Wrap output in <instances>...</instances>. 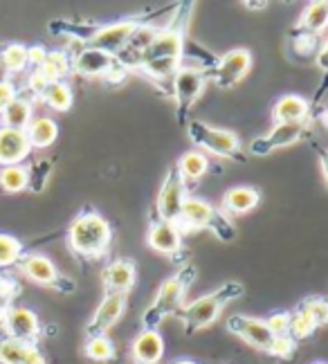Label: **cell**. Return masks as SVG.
<instances>
[{"mask_svg":"<svg viewBox=\"0 0 328 364\" xmlns=\"http://www.w3.org/2000/svg\"><path fill=\"white\" fill-rule=\"evenodd\" d=\"M315 331H317V324L304 311L290 313V331H288V335H290L295 342L310 338V335L315 333Z\"/></svg>","mask_w":328,"mask_h":364,"instance_id":"36","label":"cell"},{"mask_svg":"<svg viewBox=\"0 0 328 364\" xmlns=\"http://www.w3.org/2000/svg\"><path fill=\"white\" fill-rule=\"evenodd\" d=\"M149 245L151 250L160 252V255H178L182 247V232L176 223L158 220L149 230Z\"/></svg>","mask_w":328,"mask_h":364,"instance_id":"18","label":"cell"},{"mask_svg":"<svg viewBox=\"0 0 328 364\" xmlns=\"http://www.w3.org/2000/svg\"><path fill=\"white\" fill-rule=\"evenodd\" d=\"M310 113V106L304 97L299 95H283L281 100L275 104V122L277 124H299V122H306Z\"/></svg>","mask_w":328,"mask_h":364,"instance_id":"23","label":"cell"},{"mask_svg":"<svg viewBox=\"0 0 328 364\" xmlns=\"http://www.w3.org/2000/svg\"><path fill=\"white\" fill-rule=\"evenodd\" d=\"M297 50L302 54H312L315 52V36H308V34H299L297 41H295Z\"/></svg>","mask_w":328,"mask_h":364,"instance_id":"43","label":"cell"},{"mask_svg":"<svg viewBox=\"0 0 328 364\" xmlns=\"http://www.w3.org/2000/svg\"><path fill=\"white\" fill-rule=\"evenodd\" d=\"M174 83V97H176V104H178V113H187V110L198 102V97L203 95L205 86H207V75L203 70H196V68H182L174 75L171 79Z\"/></svg>","mask_w":328,"mask_h":364,"instance_id":"8","label":"cell"},{"mask_svg":"<svg viewBox=\"0 0 328 364\" xmlns=\"http://www.w3.org/2000/svg\"><path fill=\"white\" fill-rule=\"evenodd\" d=\"M259 200H261L259 189L243 185V187H232V189L225 191L223 207L230 214H248V212H252L256 205H259Z\"/></svg>","mask_w":328,"mask_h":364,"instance_id":"24","label":"cell"},{"mask_svg":"<svg viewBox=\"0 0 328 364\" xmlns=\"http://www.w3.org/2000/svg\"><path fill=\"white\" fill-rule=\"evenodd\" d=\"M184 198H187V182L180 178V173L176 171V166H171V171L166 173L162 187L158 191V200H155L158 218L176 223L178 216H180Z\"/></svg>","mask_w":328,"mask_h":364,"instance_id":"6","label":"cell"},{"mask_svg":"<svg viewBox=\"0 0 328 364\" xmlns=\"http://www.w3.org/2000/svg\"><path fill=\"white\" fill-rule=\"evenodd\" d=\"M41 100L48 108H52L54 113H68L75 104V92L70 88V83L52 81V83H48V88L41 92Z\"/></svg>","mask_w":328,"mask_h":364,"instance_id":"26","label":"cell"},{"mask_svg":"<svg viewBox=\"0 0 328 364\" xmlns=\"http://www.w3.org/2000/svg\"><path fill=\"white\" fill-rule=\"evenodd\" d=\"M245 7H250V9H265L268 3H245Z\"/></svg>","mask_w":328,"mask_h":364,"instance_id":"46","label":"cell"},{"mask_svg":"<svg viewBox=\"0 0 328 364\" xmlns=\"http://www.w3.org/2000/svg\"><path fill=\"white\" fill-rule=\"evenodd\" d=\"M133 360L135 364H158L164 358V340L158 331H142L133 342Z\"/></svg>","mask_w":328,"mask_h":364,"instance_id":"21","label":"cell"},{"mask_svg":"<svg viewBox=\"0 0 328 364\" xmlns=\"http://www.w3.org/2000/svg\"><path fill=\"white\" fill-rule=\"evenodd\" d=\"M326 52H328V50H326V46H322V50H319V54H317V63H319V68H322V70H326V68H328V65H326Z\"/></svg>","mask_w":328,"mask_h":364,"instance_id":"45","label":"cell"},{"mask_svg":"<svg viewBox=\"0 0 328 364\" xmlns=\"http://www.w3.org/2000/svg\"><path fill=\"white\" fill-rule=\"evenodd\" d=\"M265 326L270 328V333L279 338V335H288L290 331V313H275L265 319Z\"/></svg>","mask_w":328,"mask_h":364,"instance_id":"40","label":"cell"},{"mask_svg":"<svg viewBox=\"0 0 328 364\" xmlns=\"http://www.w3.org/2000/svg\"><path fill=\"white\" fill-rule=\"evenodd\" d=\"M142 73L155 81H164V79H174V75L180 70V59H155L142 63Z\"/></svg>","mask_w":328,"mask_h":364,"instance_id":"33","label":"cell"},{"mask_svg":"<svg viewBox=\"0 0 328 364\" xmlns=\"http://www.w3.org/2000/svg\"><path fill=\"white\" fill-rule=\"evenodd\" d=\"M174 364H198V362H194V360H176Z\"/></svg>","mask_w":328,"mask_h":364,"instance_id":"47","label":"cell"},{"mask_svg":"<svg viewBox=\"0 0 328 364\" xmlns=\"http://www.w3.org/2000/svg\"><path fill=\"white\" fill-rule=\"evenodd\" d=\"M115 63V57L102 52V50H95V48H81L79 54H75L73 59V73L81 75V77H104L110 65Z\"/></svg>","mask_w":328,"mask_h":364,"instance_id":"17","label":"cell"},{"mask_svg":"<svg viewBox=\"0 0 328 364\" xmlns=\"http://www.w3.org/2000/svg\"><path fill=\"white\" fill-rule=\"evenodd\" d=\"M252 68V52L245 48H234L225 52L223 57L213 63V81L218 88H232L234 83L243 79Z\"/></svg>","mask_w":328,"mask_h":364,"instance_id":"7","label":"cell"},{"mask_svg":"<svg viewBox=\"0 0 328 364\" xmlns=\"http://www.w3.org/2000/svg\"><path fill=\"white\" fill-rule=\"evenodd\" d=\"M30 156H32V146L25 131L0 126V166L23 164Z\"/></svg>","mask_w":328,"mask_h":364,"instance_id":"14","label":"cell"},{"mask_svg":"<svg viewBox=\"0 0 328 364\" xmlns=\"http://www.w3.org/2000/svg\"><path fill=\"white\" fill-rule=\"evenodd\" d=\"M189 137L198 149H203V153L207 151L218 158H236V153L240 151V139L232 131L211 129L203 122L189 124Z\"/></svg>","mask_w":328,"mask_h":364,"instance_id":"5","label":"cell"},{"mask_svg":"<svg viewBox=\"0 0 328 364\" xmlns=\"http://www.w3.org/2000/svg\"><path fill=\"white\" fill-rule=\"evenodd\" d=\"M50 34L54 36H70V38H79L83 43H90V38L95 36L97 32V25H90V23H68V21H50Z\"/></svg>","mask_w":328,"mask_h":364,"instance_id":"32","label":"cell"},{"mask_svg":"<svg viewBox=\"0 0 328 364\" xmlns=\"http://www.w3.org/2000/svg\"><path fill=\"white\" fill-rule=\"evenodd\" d=\"M328 25V3L319 0V3H312L304 9L302 18H299V32L308 34V36H317L326 30Z\"/></svg>","mask_w":328,"mask_h":364,"instance_id":"28","label":"cell"},{"mask_svg":"<svg viewBox=\"0 0 328 364\" xmlns=\"http://www.w3.org/2000/svg\"><path fill=\"white\" fill-rule=\"evenodd\" d=\"M126 311V295H106L95 311L92 319L85 326V335L95 338V335H106L112 326L117 324Z\"/></svg>","mask_w":328,"mask_h":364,"instance_id":"13","label":"cell"},{"mask_svg":"<svg viewBox=\"0 0 328 364\" xmlns=\"http://www.w3.org/2000/svg\"><path fill=\"white\" fill-rule=\"evenodd\" d=\"M0 63H3L5 73H21L27 68V48L21 43H11L0 52Z\"/></svg>","mask_w":328,"mask_h":364,"instance_id":"34","label":"cell"},{"mask_svg":"<svg viewBox=\"0 0 328 364\" xmlns=\"http://www.w3.org/2000/svg\"><path fill=\"white\" fill-rule=\"evenodd\" d=\"M209 169V158L205 156L203 151H189L178 160L176 164V171L180 173V178L184 182L189 180H201Z\"/></svg>","mask_w":328,"mask_h":364,"instance_id":"29","label":"cell"},{"mask_svg":"<svg viewBox=\"0 0 328 364\" xmlns=\"http://www.w3.org/2000/svg\"><path fill=\"white\" fill-rule=\"evenodd\" d=\"M295 348H297V342L290 338V335H279V338H275L273 344L268 346L265 353L275 355V358H281V360H288V358H292Z\"/></svg>","mask_w":328,"mask_h":364,"instance_id":"38","label":"cell"},{"mask_svg":"<svg viewBox=\"0 0 328 364\" xmlns=\"http://www.w3.org/2000/svg\"><path fill=\"white\" fill-rule=\"evenodd\" d=\"M227 331L238 335L245 344L259 348V351H268V346L275 340V335L265 326V319H256L248 315H234L227 319Z\"/></svg>","mask_w":328,"mask_h":364,"instance_id":"10","label":"cell"},{"mask_svg":"<svg viewBox=\"0 0 328 364\" xmlns=\"http://www.w3.org/2000/svg\"><path fill=\"white\" fill-rule=\"evenodd\" d=\"M182 54H184L182 30L180 27H164V30H158V34L151 41V46L142 54L139 65L155 59H180Z\"/></svg>","mask_w":328,"mask_h":364,"instance_id":"12","label":"cell"},{"mask_svg":"<svg viewBox=\"0 0 328 364\" xmlns=\"http://www.w3.org/2000/svg\"><path fill=\"white\" fill-rule=\"evenodd\" d=\"M304 126H306V122H299V124H277L268 135L254 139V142L250 144V153H252V156H268V153H273L277 149L292 146L295 142L302 139Z\"/></svg>","mask_w":328,"mask_h":364,"instance_id":"11","label":"cell"},{"mask_svg":"<svg viewBox=\"0 0 328 364\" xmlns=\"http://www.w3.org/2000/svg\"><path fill=\"white\" fill-rule=\"evenodd\" d=\"M27 182H30V166L25 164L0 166V191L3 193H18L27 189Z\"/></svg>","mask_w":328,"mask_h":364,"instance_id":"30","label":"cell"},{"mask_svg":"<svg viewBox=\"0 0 328 364\" xmlns=\"http://www.w3.org/2000/svg\"><path fill=\"white\" fill-rule=\"evenodd\" d=\"M41 77L46 81H63L70 73H73V59L68 57L65 50H48V57L38 68Z\"/></svg>","mask_w":328,"mask_h":364,"instance_id":"27","label":"cell"},{"mask_svg":"<svg viewBox=\"0 0 328 364\" xmlns=\"http://www.w3.org/2000/svg\"><path fill=\"white\" fill-rule=\"evenodd\" d=\"M48 173H50V162H36L30 169V182H27V187L32 191H41L46 187Z\"/></svg>","mask_w":328,"mask_h":364,"instance_id":"39","label":"cell"},{"mask_svg":"<svg viewBox=\"0 0 328 364\" xmlns=\"http://www.w3.org/2000/svg\"><path fill=\"white\" fill-rule=\"evenodd\" d=\"M240 295H243V286L240 284H225L223 288L209 292V295H205L201 299H196L194 304H189L182 311L184 326H187L189 333L211 326L225 308V304L232 301L234 297H240Z\"/></svg>","mask_w":328,"mask_h":364,"instance_id":"2","label":"cell"},{"mask_svg":"<svg viewBox=\"0 0 328 364\" xmlns=\"http://www.w3.org/2000/svg\"><path fill=\"white\" fill-rule=\"evenodd\" d=\"M18 97V88L14 86V81L11 79H3L0 81V115H3V110L16 100Z\"/></svg>","mask_w":328,"mask_h":364,"instance_id":"41","label":"cell"},{"mask_svg":"<svg viewBox=\"0 0 328 364\" xmlns=\"http://www.w3.org/2000/svg\"><path fill=\"white\" fill-rule=\"evenodd\" d=\"M135 27H137L135 21H117V23L104 25V27H97V32L90 38L88 48L102 50V52L110 54V57H120V54L126 50L128 41H131Z\"/></svg>","mask_w":328,"mask_h":364,"instance_id":"9","label":"cell"},{"mask_svg":"<svg viewBox=\"0 0 328 364\" xmlns=\"http://www.w3.org/2000/svg\"><path fill=\"white\" fill-rule=\"evenodd\" d=\"M194 277V268L189 265L187 272H178L176 277H169L166 282L160 286L158 290V295H155V301L153 306L149 308V311L144 313V328L149 331H158L160 326V321L171 315V313H176L178 308L182 306V297H184V292H187V286H189V279Z\"/></svg>","mask_w":328,"mask_h":364,"instance_id":"4","label":"cell"},{"mask_svg":"<svg viewBox=\"0 0 328 364\" xmlns=\"http://www.w3.org/2000/svg\"><path fill=\"white\" fill-rule=\"evenodd\" d=\"M46 57H48L46 46H32V48H27V65H32L34 70H38L43 65Z\"/></svg>","mask_w":328,"mask_h":364,"instance_id":"42","label":"cell"},{"mask_svg":"<svg viewBox=\"0 0 328 364\" xmlns=\"http://www.w3.org/2000/svg\"><path fill=\"white\" fill-rule=\"evenodd\" d=\"M299 311H304L312 321H315L317 328L324 326L326 321H328V304L322 297H310V299H306L302 306H299Z\"/></svg>","mask_w":328,"mask_h":364,"instance_id":"37","label":"cell"},{"mask_svg":"<svg viewBox=\"0 0 328 364\" xmlns=\"http://www.w3.org/2000/svg\"><path fill=\"white\" fill-rule=\"evenodd\" d=\"M83 353L92 362H110L112 358H115L117 348H115V342H112L108 335H95V338L85 340Z\"/></svg>","mask_w":328,"mask_h":364,"instance_id":"31","label":"cell"},{"mask_svg":"<svg viewBox=\"0 0 328 364\" xmlns=\"http://www.w3.org/2000/svg\"><path fill=\"white\" fill-rule=\"evenodd\" d=\"M0 364H46L36 344L14 338L0 340Z\"/></svg>","mask_w":328,"mask_h":364,"instance_id":"20","label":"cell"},{"mask_svg":"<svg viewBox=\"0 0 328 364\" xmlns=\"http://www.w3.org/2000/svg\"><path fill=\"white\" fill-rule=\"evenodd\" d=\"M23 257V243L16 236L0 232V268H9V265L18 263Z\"/></svg>","mask_w":328,"mask_h":364,"instance_id":"35","label":"cell"},{"mask_svg":"<svg viewBox=\"0 0 328 364\" xmlns=\"http://www.w3.org/2000/svg\"><path fill=\"white\" fill-rule=\"evenodd\" d=\"M176 225L180 228V232L209 228L213 234L221 236V239H232L234 236V230L230 223L225 220V216L221 212H216L207 200L196 198V196H187V198H184Z\"/></svg>","mask_w":328,"mask_h":364,"instance_id":"3","label":"cell"},{"mask_svg":"<svg viewBox=\"0 0 328 364\" xmlns=\"http://www.w3.org/2000/svg\"><path fill=\"white\" fill-rule=\"evenodd\" d=\"M137 270L135 261L131 259H117L104 268V288L106 295H126L135 286Z\"/></svg>","mask_w":328,"mask_h":364,"instance_id":"16","label":"cell"},{"mask_svg":"<svg viewBox=\"0 0 328 364\" xmlns=\"http://www.w3.org/2000/svg\"><path fill=\"white\" fill-rule=\"evenodd\" d=\"M27 81H30V88H32V92H36L38 97H41V92L46 90V88H48V83H50V81H46V79L41 77L38 70H34V73L30 75V79H27Z\"/></svg>","mask_w":328,"mask_h":364,"instance_id":"44","label":"cell"},{"mask_svg":"<svg viewBox=\"0 0 328 364\" xmlns=\"http://www.w3.org/2000/svg\"><path fill=\"white\" fill-rule=\"evenodd\" d=\"M5 328L9 333V338L34 344L41 335V321H38V315L30 311V308L16 306V308H11L5 317Z\"/></svg>","mask_w":328,"mask_h":364,"instance_id":"15","label":"cell"},{"mask_svg":"<svg viewBox=\"0 0 328 364\" xmlns=\"http://www.w3.org/2000/svg\"><path fill=\"white\" fill-rule=\"evenodd\" d=\"M312 364H326V362H312Z\"/></svg>","mask_w":328,"mask_h":364,"instance_id":"48","label":"cell"},{"mask_svg":"<svg viewBox=\"0 0 328 364\" xmlns=\"http://www.w3.org/2000/svg\"><path fill=\"white\" fill-rule=\"evenodd\" d=\"M34 117V104L27 100V97L18 95L0 115V126H7V129H16V131H25L27 124Z\"/></svg>","mask_w":328,"mask_h":364,"instance_id":"25","label":"cell"},{"mask_svg":"<svg viewBox=\"0 0 328 364\" xmlns=\"http://www.w3.org/2000/svg\"><path fill=\"white\" fill-rule=\"evenodd\" d=\"M25 135H27V139H30L32 151L34 149H38V151L50 149L56 142V137H59V124L48 115H34L32 122L27 124Z\"/></svg>","mask_w":328,"mask_h":364,"instance_id":"22","label":"cell"},{"mask_svg":"<svg viewBox=\"0 0 328 364\" xmlns=\"http://www.w3.org/2000/svg\"><path fill=\"white\" fill-rule=\"evenodd\" d=\"M70 247H73L79 257L83 259H99L104 257L110 241H112V230L110 223L95 212V209H85L81 212L73 225H70Z\"/></svg>","mask_w":328,"mask_h":364,"instance_id":"1","label":"cell"},{"mask_svg":"<svg viewBox=\"0 0 328 364\" xmlns=\"http://www.w3.org/2000/svg\"><path fill=\"white\" fill-rule=\"evenodd\" d=\"M21 270L27 279H32L38 286H56L59 284V270L54 268V263L43 255H25L18 259Z\"/></svg>","mask_w":328,"mask_h":364,"instance_id":"19","label":"cell"}]
</instances>
